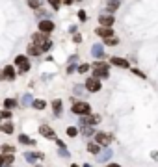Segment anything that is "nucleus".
Instances as JSON below:
<instances>
[{
  "mask_svg": "<svg viewBox=\"0 0 158 167\" xmlns=\"http://www.w3.org/2000/svg\"><path fill=\"white\" fill-rule=\"evenodd\" d=\"M73 113L80 115V117H86V115L91 113V108H89L88 102H74L73 104Z\"/></svg>",
  "mask_w": 158,
  "mask_h": 167,
  "instance_id": "obj_1",
  "label": "nucleus"
},
{
  "mask_svg": "<svg viewBox=\"0 0 158 167\" xmlns=\"http://www.w3.org/2000/svg\"><path fill=\"white\" fill-rule=\"evenodd\" d=\"M93 74H95V78H108V65L106 63H95V67H93Z\"/></svg>",
  "mask_w": 158,
  "mask_h": 167,
  "instance_id": "obj_2",
  "label": "nucleus"
},
{
  "mask_svg": "<svg viewBox=\"0 0 158 167\" xmlns=\"http://www.w3.org/2000/svg\"><path fill=\"white\" fill-rule=\"evenodd\" d=\"M86 89L93 91V93L101 89V82H99V78H95V76L93 78H88V80H86Z\"/></svg>",
  "mask_w": 158,
  "mask_h": 167,
  "instance_id": "obj_3",
  "label": "nucleus"
},
{
  "mask_svg": "<svg viewBox=\"0 0 158 167\" xmlns=\"http://www.w3.org/2000/svg\"><path fill=\"white\" fill-rule=\"evenodd\" d=\"M95 141L99 143V145H102V147H106L110 141H112V136L110 134H104V132H99L97 136H95Z\"/></svg>",
  "mask_w": 158,
  "mask_h": 167,
  "instance_id": "obj_4",
  "label": "nucleus"
},
{
  "mask_svg": "<svg viewBox=\"0 0 158 167\" xmlns=\"http://www.w3.org/2000/svg\"><path fill=\"white\" fill-rule=\"evenodd\" d=\"M54 30V22L49 21V19H45V21L39 22V32H43V34H49V32Z\"/></svg>",
  "mask_w": 158,
  "mask_h": 167,
  "instance_id": "obj_5",
  "label": "nucleus"
},
{
  "mask_svg": "<svg viewBox=\"0 0 158 167\" xmlns=\"http://www.w3.org/2000/svg\"><path fill=\"white\" fill-rule=\"evenodd\" d=\"M39 134H41V136H45V137H49V139H54V137H56V132H54L50 126H47V125L39 126Z\"/></svg>",
  "mask_w": 158,
  "mask_h": 167,
  "instance_id": "obj_6",
  "label": "nucleus"
},
{
  "mask_svg": "<svg viewBox=\"0 0 158 167\" xmlns=\"http://www.w3.org/2000/svg\"><path fill=\"white\" fill-rule=\"evenodd\" d=\"M97 35H101V37H104V39H110V37H113V32H112V28H106V26H101V28H97Z\"/></svg>",
  "mask_w": 158,
  "mask_h": 167,
  "instance_id": "obj_7",
  "label": "nucleus"
},
{
  "mask_svg": "<svg viewBox=\"0 0 158 167\" xmlns=\"http://www.w3.org/2000/svg\"><path fill=\"white\" fill-rule=\"evenodd\" d=\"M101 121L99 115H86V117H80V123L82 125H97Z\"/></svg>",
  "mask_w": 158,
  "mask_h": 167,
  "instance_id": "obj_8",
  "label": "nucleus"
},
{
  "mask_svg": "<svg viewBox=\"0 0 158 167\" xmlns=\"http://www.w3.org/2000/svg\"><path fill=\"white\" fill-rule=\"evenodd\" d=\"M91 56H95V58H104V48H102V45H93L91 46Z\"/></svg>",
  "mask_w": 158,
  "mask_h": 167,
  "instance_id": "obj_9",
  "label": "nucleus"
},
{
  "mask_svg": "<svg viewBox=\"0 0 158 167\" xmlns=\"http://www.w3.org/2000/svg\"><path fill=\"white\" fill-rule=\"evenodd\" d=\"M99 22H101L102 26L110 28V26L113 24V17H112V15H101V17H99Z\"/></svg>",
  "mask_w": 158,
  "mask_h": 167,
  "instance_id": "obj_10",
  "label": "nucleus"
},
{
  "mask_svg": "<svg viewBox=\"0 0 158 167\" xmlns=\"http://www.w3.org/2000/svg\"><path fill=\"white\" fill-rule=\"evenodd\" d=\"M32 39H34V43H35V45H43V43H45V41H49V37H47V34H43V32H41V34H34V35H32Z\"/></svg>",
  "mask_w": 158,
  "mask_h": 167,
  "instance_id": "obj_11",
  "label": "nucleus"
},
{
  "mask_svg": "<svg viewBox=\"0 0 158 167\" xmlns=\"http://www.w3.org/2000/svg\"><path fill=\"white\" fill-rule=\"evenodd\" d=\"M24 158H26V162L34 164V162L37 160V158L41 160V158H43V154H41V152H26V154H24Z\"/></svg>",
  "mask_w": 158,
  "mask_h": 167,
  "instance_id": "obj_12",
  "label": "nucleus"
},
{
  "mask_svg": "<svg viewBox=\"0 0 158 167\" xmlns=\"http://www.w3.org/2000/svg\"><path fill=\"white\" fill-rule=\"evenodd\" d=\"M112 65H117V67H123V69H128V61L123 58H112Z\"/></svg>",
  "mask_w": 158,
  "mask_h": 167,
  "instance_id": "obj_13",
  "label": "nucleus"
},
{
  "mask_svg": "<svg viewBox=\"0 0 158 167\" xmlns=\"http://www.w3.org/2000/svg\"><path fill=\"white\" fill-rule=\"evenodd\" d=\"M2 76H4V78H7V80H13V78H15V71H13V67H11V65H7L6 69H4Z\"/></svg>",
  "mask_w": 158,
  "mask_h": 167,
  "instance_id": "obj_14",
  "label": "nucleus"
},
{
  "mask_svg": "<svg viewBox=\"0 0 158 167\" xmlns=\"http://www.w3.org/2000/svg\"><path fill=\"white\" fill-rule=\"evenodd\" d=\"M119 4H121V0H108V11L113 13V11L119 7Z\"/></svg>",
  "mask_w": 158,
  "mask_h": 167,
  "instance_id": "obj_15",
  "label": "nucleus"
},
{
  "mask_svg": "<svg viewBox=\"0 0 158 167\" xmlns=\"http://www.w3.org/2000/svg\"><path fill=\"white\" fill-rule=\"evenodd\" d=\"M19 141H21L22 145H35V141H34V139H30L26 134H21V136H19Z\"/></svg>",
  "mask_w": 158,
  "mask_h": 167,
  "instance_id": "obj_16",
  "label": "nucleus"
},
{
  "mask_svg": "<svg viewBox=\"0 0 158 167\" xmlns=\"http://www.w3.org/2000/svg\"><path fill=\"white\" fill-rule=\"evenodd\" d=\"M0 130H2L4 134H13V125H11V123H4V125L0 126Z\"/></svg>",
  "mask_w": 158,
  "mask_h": 167,
  "instance_id": "obj_17",
  "label": "nucleus"
},
{
  "mask_svg": "<svg viewBox=\"0 0 158 167\" xmlns=\"http://www.w3.org/2000/svg\"><path fill=\"white\" fill-rule=\"evenodd\" d=\"M52 110L56 115H61V100H54L52 102Z\"/></svg>",
  "mask_w": 158,
  "mask_h": 167,
  "instance_id": "obj_18",
  "label": "nucleus"
},
{
  "mask_svg": "<svg viewBox=\"0 0 158 167\" xmlns=\"http://www.w3.org/2000/svg\"><path fill=\"white\" fill-rule=\"evenodd\" d=\"M28 54H32V56H39V54H41V48H39L37 45H30V46H28Z\"/></svg>",
  "mask_w": 158,
  "mask_h": 167,
  "instance_id": "obj_19",
  "label": "nucleus"
},
{
  "mask_svg": "<svg viewBox=\"0 0 158 167\" xmlns=\"http://www.w3.org/2000/svg\"><path fill=\"white\" fill-rule=\"evenodd\" d=\"M88 150H89L91 154H99L101 147H99V143H89V145H88Z\"/></svg>",
  "mask_w": 158,
  "mask_h": 167,
  "instance_id": "obj_20",
  "label": "nucleus"
},
{
  "mask_svg": "<svg viewBox=\"0 0 158 167\" xmlns=\"http://www.w3.org/2000/svg\"><path fill=\"white\" fill-rule=\"evenodd\" d=\"M13 160H15V156H13V154H4V164H6L7 167L13 164Z\"/></svg>",
  "mask_w": 158,
  "mask_h": 167,
  "instance_id": "obj_21",
  "label": "nucleus"
},
{
  "mask_svg": "<svg viewBox=\"0 0 158 167\" xmlns=\"http://www.w3.org/2000/svg\"><path fill=\"white\" fill-rule=\"evenodd\" d=\"M21 104L22 106H30V104H34V100H32L30 95H24V97H22V100H21Z\"/></svg>",
  "mask_w": 158,
  "mask_h": 167,
  "instance_id": "obj_22",
  "label": "nucleus"
},
{
  "mask_svg": "<svg viewBox=\"0 0 158 167\" xmlns=\"http://www.w3.org/2000/svg\"><path fill=\"white\" fill-rule=\"evenodd\" d=\"M2 152H4V154H13V152H15V147H11V145H4V147H2Z\"/></svg>",
  "mask_w": 158,
  "mask_h": 167,
  "instance_id": "obj_23",
  "label": "nucleus"
},
{
  "mask_svg": "<svg viewBox=\"0 0 158 167\" xmlns=\"http://www.w3.org/2000/svg\"><path fill=\"white\" fill-rule=\"evenodd\" d=\"M15 63H17V65H24V63H28V59L24 58V56H17V58H15Z\"/></svg>",
  "mask_w": 158,
  "mask_h": 167,
  "instance_id": "obj_24",
  "label": "nucleus"
},
{
  "mask_svg": "<svg viewBox=\"0 0 158 167\" xmlns=\"http://www.w3.org/2000/svg\"><path fill=\"white\" fill-rule=\"evenodd\" d=\"M15 104H17V102H15L13 98H6V100H4V106H6L7 110H11V108H13Z\"/></svg>",
  "mask_w": 158,
  "mask_h": 167,
  "instance_id": "obj_25",
  "label": "nucleus"
},
{
  "mask_svg": "<svg viewBox=\"0 0 158 167\" xmlns=\"http://www.w3.org/2000/svg\"><path fill=\"white\" fill-rule=\"evenodd\" d=\"M50 46H52V41L49 39V41H45L43 45H39V48H41V52H45V50H49V48H50Z\"/></svg>",
  "mask_w": 158,
  "mask_h": 167,
  "instance_id": "obj_26",
  "label": "nucleus"
},
{
  "mask_svg": "<svg viewBox=\"0 0 158 167\" xmlns=\"http://www.w3.org/2000/svg\"><path fill=\"white\" fill-rule=\"evenodd\" d=\"M28 6H30V7H35V9H39V7H41V0H28Z\"/></svg>",
  "mask_w": 158,
  "mask_h": 167,
  "instance_id": "obj_27",
  "label": "nucleus"
},
{
  "mask_svg": "<svg viewBox=\"0 0 158 167\" xmlns=\"http://www.w3.org/2000/svg\"><path fill=\"white\" fill-rule=\"evenodd\" d=\"M78 134V130L74 128V126H69V128H67V136H71V137H74Z\"/></svg>",
  "mask_w": 158,
  "mask_h": 167,
  "instance_id": "obj_28",
  "label": "nucleus"
},
{
  "mask_svg": "<svg viewBox=\"0 0 158 167\" xmlns=\"http://www.w3.org/2000/svg\"><path fill=\"white\" fill-rule=\"evenodd\" d=\"M34 108L43 110V108H45V100H34Z\"/></svg>",
  "mask_w": 158,
  "mask_h": 167,
  "instance_id": "obj_29",
  "label": "nucleus"
},
{
  "mask_svg": "<svg viewBox=\"0 0 158 167\" xmlns=\"http://www.w3.org/2000/svg\"><path fill=\"white\" fill-rule=\"evenodd\" d=\"M110 156H112V150H106V152H102V154H101V158H99V160L104 162V160H108Z\"/></svg>",
  "mask_w": 158,
  "mask_h": 167,
  "instance_id": "obj_30",
  "label": "nucleus"
},
{
  "mask_svg": "<svg viewBox=\"0 0 158 167\" xmlns=\"http://www.w3.org/2000/svg\"><path fill=\"white\" fill-rule=\"evenodd\" d=\"M28 71H30V63H24V65H22L21 69H19V73H22V74H24V73H28Z\"/></svg>",
  "mask_w": 158,
  "mask_h": 167,
  "instance_id": "obj_31",
  "label": "nucleus"
},
{
  "mask_svg": "<svg viewBox=\"0 0 158 167\" xmlns=\"http://www.w3.org/2000/svg\"><path fill=\"white\" fill-rule=\"evenodd\" d=\"M117 43H119V41H117L115 37H110V39H106V45H112V46H113V45H117Z\"/></svg>",
  "mask_w": 158,
  "mask_h": 167,
  "instance_id": "obj_32",
  "label": "nucleus"
},
{
  "mask_svg": "<svg viewBox=\"0 0 158 167\" xmlns=\"http://www.w3.org/2000/svg\"><path fill=\"white\" fill-rule=\"evenodd\" d=\"M86 71H89V65H88V63H84V65L78 67V73H86Z\"/></svg>",
  "mask_w": 158,
  "mask_h": 167,
  "instance_id": "obj_33",
  "label": "nucleus"
},
{
  "mask_svg": "<svg viewBox=\"0 0 158 167\" xmlns=\"http://www.w3.org/2000/svg\"><path fill=\"white\" fill-rule=\"evenodd\" d=\"M50 2V6L54 7V9H58V7H60V0H49Z\"/></svg>",
  "mask_w": 158,
  "mask_h": 167,
  "instance_id": "obj_34",
  "label": "nucleus"
},
{
  "mask_svg": "<svg viewBox=\"0 0 158 167\" xmlns=\"http://www.w3.org/2000/svg\"><path fill=\"white\" fill-rule=\"evenodd\" d=\"M0 117H4V119H7V117H11V113H9V111H7V110H4V111H2V113H0Z\"/></svg>",
  "mask_w": 158,
  "mask_h": 167,
  "instance_id": "obj_35",
  "label": "nucleus"
},
{
  "mask_svg": "<svg viewBox=\"0 0 158 167\" xmlns=\"http://www.w3.org/2000/svg\"><path fill=\"white\" fill-rule=\"evenodd\" d=\"M82 132H84L86 136H91V134H93V128H84V130H82Z\"/></svg>",
  "mask_w": 158,
  "mask_h": 167,
  "instance_id": "obj_36",
  "label": "nucleus"
},
{
  "mask_svg": "<svg viewBox=\"0 0 158 167\" xmlns=\"http://www.w3.org/2000/svg\"><path fill=\"white\" fill-rule=\"evenodd\" d=\"M78 17H80V21H86V19H88V17H86V13H84V11H78Z\"/></svg>",
  "mask_w": 158,
  "mask_h": 167,
  "instance_id": "obj_37",
  "label": "nucleus"
},
{
  "mask_svg": "<svg viewBox=\"0 0 158 167\" xmlns=\"http://www.w3.org/2000/svg\"><path fill=\"white\" fill-rule=\"evenodd\" d=\"M2 165H4V156L0 154V167H2Z\"/></svg>",
  "mask_w": 158,
  "mask_h": 167,
  "instance_id": "obj_38",
  "label": "nucleus"
},
{
  "mask_svg": "<svg viewBox=\"0 0 158 167\" xmlns=\"http://www.w3.org/2000/svg\"><path fill=\"white\" fill-rule=\"evenodd\" d=\"M106 167H121V165H117V164H110V165H106Z\"/></svg>",
  "mask_w": 158,
  "mask_h": 167,
  "instance_id": "obj_39",
  "label": "nucleus"
},
{
  "mask_svg": "<svg viewBox=\"0 0 158 167\" xmlns=\"http://www.w3.org/2000/svg\"><path fill=\"white\" fill-rule=\"evenodd\" d=\"M63 2H65L67 6H69V4H73V0H63Z\"/></svg>",
  "mask_w": 158,
  "mask_h": 167,
  "instance_id": "obj_40",
  "label": "nucleus"
},
{
  "mask_svg": "<svg viewBox=\"0 0 158 167\" xmlns=\"http://www.w3.org/2000/svg\"><path fill=\"white\" fill-rule=\"evenodd\" d=\"M84 167H91V165H84Z\"/></svg>",
  "mask_w": 158,
  "mask_h": 167,
  "instance_id": "obj_41",
  "label": "nucleus"
},
{
  "mask_svg": "<svg viewBox=\"0 0 158 167\" xmlns=\"http://www.w3.org/2000/svg\"><path fill=\"white\" fill-rule=\"evenodd\" d=\"M71 167H78V165H71Z\"/></svg>",
  "mask_w": 158,
  "mask_h": 167,
  "instance_id": "obj_42",
  "label": "nucleus"
},
{
  "mask_svg": "<svg viewBox=\"0 0 158 167\" xmlns=\"http://www.w3.org/2000/svg\"><path fill=\"white\" fill-rule=\"evenodd\" d=\"M9 167H11V165H9Z\"/></svg>",
  "mask_w": 158,
  "mask_h": 167,
  "instance_id": "obj_43",
  "label": "nucleus"
}]
</instances>
